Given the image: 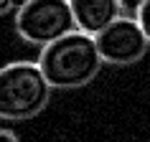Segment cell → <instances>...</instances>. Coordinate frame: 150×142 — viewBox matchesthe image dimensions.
I'll use <instances>...</instances> for the list:
<instances>
[{
    "instance_id": "1",
    "label": "cell",
    "mask_w": 150,
    "mask_h": 142,
    "mask_svg": "<svg viewBox=\"0 0 150 142\" xmlns=\"http://www.w3.org/2000/svg\"><path fill=\"white\" fill-rule=\"evenodd\" d=\"M36 63L41 66L54 91L87 86L97 79V74L104 66L97 48V38L84 31H71L64 38L43 46L38 51Z\"/></svg>"
},
{
    "instance_id": "2",
    "label": "cell",
    "mask_w": 150,
    "mask_h": 142,
    "mask_svg": "<svg viewBox=\"0 0 150 142\" xmlns=\"http://www.w3.org/2000/svg\"><path fill=\"white\" fill-rule=\"evenodd\" d=\"M54 89L36 61H10L0 69V119L25 122L48 107Z\"/></svg>"
},
{
    "instance_id": "3",
    "label": "cell",
    "mask_w": 150,
    "mask_h": 142,
    "mask_svg": "<svg viewBox=\"0 0 150 142\" xmlns=\"http://www.w3.org/2000/svg\"><path fill=\"white\" fill-rule=\"evenodd\" d=\"M76 31L69 0H21L16 8V33L28 46L43 48Z\"/></svg>"
},
{
    "instance_id": "4",
    "label": "cell",
    "mask_w": 150,
    "mask_h": 142,
    "mask_svg": "<svg viewBox=\"0 0 150 142\" xmlns=\"http://www.w3.org/2000/svg\"><path fill=\"white\" fill-rule=\"evenodd\" d=\"M94 38L102 61L110 66H132L142 61L150 51V38L140 28L137 18L127 13H122L115 23H110Z\"/></svg>"
},
{
    "instance_id": "5",
    "label": "cell",
    "mask_w": 150,
    "mask_h": 142,
    "mask_svg": "<svg viewBox=\"0 0 150 142\" xmlns=\"http://www.w3.org/2000/svg\"><path fill=\"white\" fill-rule=\"evenodd\" d=\"M69 5L76 20V31H84L89 36L102 33L122 15L120 0H69Z\"/></svg>"
},
{
    "instance_id": "6",
    "label": "cell",
    "mask_w": 150,
    "mask_h": 142,
    "mask_svg": "<svg viewBox=\"0 0 150 142\" xmlns=\"http://www.w3.org/2000/svg\"><path fill=\"white\" fill-rule=\"evenodd\" d=\"M135 18H137V23H140V28L145 31V36L150 38V0H145V3H142L140 8H137Z\"/></svg>"
},
{
    "instance_id": "7",
    "label": "cell",
    "mask_w": 150,
    "mask_h": 142,
    "mask_svg": "<svg viewBox=\"0 0 150 142\" xmlns=\"http://www.w3.org/2000/svg\"><path fill=\"white\" fill-rule=\"evenodd\" d=\"M145 0H120V5H122V13H127V15H135L137 13V8H140Z\"/></svg>"
},
{
    "instance_id": "8",
    "label": "cell",
    "mask_w": 150,
    "mask_h": 142,
    "mask_svg": "<svg viewBox=\"0 0 150 142\" xmlns=\"http://www.w3.org/2000/svg\"><path fill=\"white\" fill-rule=\"evenodd\" d=\"M0 142H21V140H18V134L13 132V129H8V127H0Z\"/></svg>"
},
{
    "instance_id": "9",
    "label": "cell",
    "mask_w": 150,
    "mask_h": 142,
    "mask_svg": "<svg viewBox=\"0 0 150 142\" xmlns=\"http://www.w3.org/2000/svg\"><path fill=\"white\" fill-rule=\"evenodd\" d=\"M18 3H21V0H0V15H3V13H10L13 8H18Z\"/></svg>"
},
{
    "instance_id": "10",
    "label": "cell",
    "mask_w": 150,
    "mask_h": 142,
    "mask_svg": "<svg viewBox=\"0 0 150 142\" xmlns=\"http://www.w3.org/2000/svg\"><path fill=\"white\" fill-rule=\"evenodd\" d=\"M148 142H150V140H148Z\"/></svg>"
}]
</instances>
